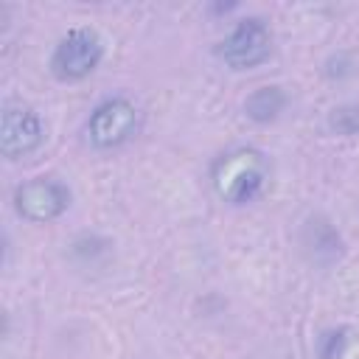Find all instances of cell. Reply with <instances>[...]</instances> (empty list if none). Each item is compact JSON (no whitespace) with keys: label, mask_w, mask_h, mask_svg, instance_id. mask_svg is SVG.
I'll use <instances>...</instances> for the list:
<instances>
[{"label":"cell","mask_w":359,"mask_h":359,"mask_svg":"<svg viewBox=\"0 0 359 359\" xmlns=\"http://www.w3.org/2000/svg\"><path fill=\"white\" fill-rule=\"evenodd\" d=\"M14 210L31 224H50L62 219L73 205V191L59 177H31L11 194Z\"/></svg>","instance_id":"cell-5"},{"label":"cell","mask_w":359,"mask_h":359,"mask_svg":"<svg viewBox=\"0 0 359 359\" xmlns=\"http://www.w3.org/2000/svg\"><path fill=\"white\" fill-rule=\"evenodd\" d=\"M272 48H275V39H272V28L266 25V20L244 17L216 45V56L224 67L244 73V70H255L264 62H269Z\"/></svg>","instance_id":"cell-4"},{"label":"cell","mask_w":359,"mask_h":359,"mask_svg":"<svg viewBox=\"0 0 359 359\" xmlns=\"http://www.w3.org/2000/svg\"><path fill=\"white\" fill-rule=\"evenodd\" d=\"M137 129H140V109L126 95H109L98 101L84 123L87 140L101 151L126 146L137 135Z\"/></svg>","instance_id":"cell-3"},{"label":"cell","mask_w":359,"mask_h":359,"mask_svg":"<svg viewBox=\"0 0 359 359\" xmlns=\"http://www.w3.org/2000/svg\"><path fill=\"white\" fill-rule=\"evenodd\" d=\"M356 342L353 325H331L317 337V359H345Z\"/></svg>","instance_id":"cell-8"},{"label":"cell","mask_w":359,"mask_h":359,"mask_svg":"<svg viewBox=\"0 0 359 359\" xmlns=\"http://www.w3.org/2000/svg\"><path fill=\"white\" fill-rule=\"evenodd\" d=\"M101 62H104L101 34L90 25H76L56 42L50 53V73L53 79L73 84V81H84L87 76H93Z\"/></svg>","instance_id":"cell-2"},{"label":"cell","mask_w":359,"mask_h":359,"mask_svg":"<svg viewBox=\"0 0 359 359\" xmlns=\"http://www.w3.org/2000/svg\"><path fill=\"white\" fill-rule=\"evenodd\" d=\"M45 143L42 115L22 101H8L0 112V154L6 160H22Z\"/></svg>","instance_id":"cell-6"},{"label":"cell","mask_w":359,"mask_h":359,"mask_svg":"<svg viewBox=\"0 0 359 359\" xmlns=\"http://www.w3.org/2000/svg\"><path fill=\"white\" fill-rule=\"evenodd\" d=\"M269 182V163L264 151L252 146H238L219 154L210 165V185L216 196L227 205H250L255 202Z\"/></svg>","instance_id":"cell-1"},{"label":"cell","mask_w":359,"mask_h":359,"mask_svg":"<svg viewBox=\"0 0 359 359\" xmlns=\"http://www.w3.org/2000/svg\"><path fill=\"white\" fill-rule=\"evenodd\" d=\"M286 93L283 87L278 84H264V87H255L247 98H244V115L252 121V123H272L280 118V112L286 109Z\"/></svg>","instance_id":"cell-7"}]
</instances>
